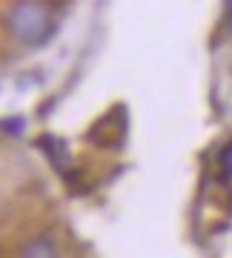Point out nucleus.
Returning a JSON list of instances; mask_svg holds the SVG:
<instances>
[{
  "instance_id": "nucleus-1",
  "label": "nucleus",
  "mask_w": 232,
  "mask_h": 258,
  "mask_svg": "<svg viewBox=\"0 0 232 258\" xmlns=\"http://www.w3.org/2000/svg\"><path fill=\"white\" fill-rule=\"evenodd\" d=\"M6 23L23 43H43L55 29V15L43 0H18L9 9Z\"/></svg>"
},
{
  "instance_id": "nucleus-2",
  "label": "nucleus",
  "mask_w": 232,
  "mask_h": 258,
  "mask_svg": "<svg viewBox=\"0 0 232 258\" xmlns=\"http://www.w3.org/2000/svg\"><path fill=\"white\" fill-rule=\"evenodd\" d=\"M123 138H126V109H123V103H118L92 126L89 141L98 147H121Z\"/></svg>"
},
{
  "instance_id": "nucleus-3",
  "label": "nucleus",
  "mask_w": 232,
  "mask_h": 258,
  "mask_svg": "<svg viewBox=\"0 0 232 258\" xmlns=\"http://www.w3.org/2000/svg\"><path fill=\"white\" fill-rule=\"evenodd\" d=\"M20 252L23 255H55L57 247L49 238H40V241H32L29 247H20Z\"/></svg>"
},
{
  "instance_id": "nucleus-4",
  "label": "nucleus",
  "mask_w": 232,
  "mask_h": 258,
  "mask_svg": "<svg viewBox=\"0 0 232 258\" xmlns=\"http://www.w3.org/2000/svg\"><path fill=\"white\" fill-rule=\"evenodd\" d=\"M221 172L226 178H232V141L221 149Z\"/></svg>"
}]
</instances>
